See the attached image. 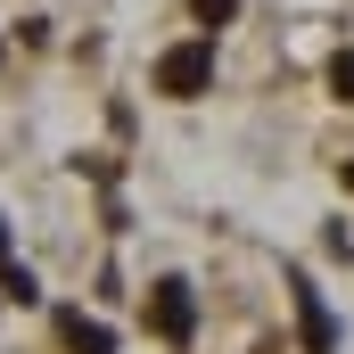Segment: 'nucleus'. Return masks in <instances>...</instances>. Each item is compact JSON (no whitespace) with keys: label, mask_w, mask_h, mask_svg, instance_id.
Returning <instances> with one entry per match:
<instances>
[{"label":"nucleus","mask_w":354,"mask_h":354,"mask_svg":"<svg viewBox=\"0 0 354 354\" xmlns=\"http://www.w3.org/2000/svg\"><path fill=\"white\" fill-rule=\"evenodd\" d=\"M206 83H214V41H174L157 58V91L165 99H198Z\"/></svg>","instance_id":"obj_1"},{"label":"nucleus","mask_w":354,"mask_h":354,"mask_svg":"<svg viewBox=\"0 0 354 354\" xmlns=\"http://www.w3.org/2000/svg\"><path fill=\"white\" fill-rule=\"evenodd\" d=\"M149 330H157L165 346H189V338H198V297H189V280H157V288H149Z\"/></svg>","instance_id":"obj_2"},{"label":"nucleus","mask_w":354,"mask_h":354,"mask_svg":"<svg viewBox=\"0 0 354 354\" xmlns=\"http://www.w3.org/2000/svg\"><path fill=\"white\" fill-rule=\"evenodd\" d=\"M288 288H297V330H305V354H330V346H338V322H330V305H322V288H313L305 272H297Z\"/></svg>","instance_id":"obj_3"},{"label":"nucleus","mask_w":354,"mask_h":354,"mask_svg":"<svg viewBox=\"0 0 354 354\" xmlns=\"http://www.w3.org/2000/svg\"><path fill=\"white\" fill-rule=\"evenodd\" d=\"M58 330H66V346H75V354H107V346H115V330H107V322H83V313H66Z\"/></svg>","instance_id":"obj_4"},{"label":"nucleus","mask_w":354,"mask_h":354,"mask_svg":"<svg viewBox=\"0 0 354 354\" xmlns=\"http://www.w3.org/2000/svg\"><path fill=\"white\" fill-rule=\"evenodd\" d=\"M0 297H17V305H33L41 288H33V272H25V264H0Z\"/></svg>","instance_id":"obj_5"},{"label":"nucleus","mask_w":354,"mask_h":354,"mask_svg":"<svg viewBox=\"0 0 354 354\" xmlns=\"http://www.w3.org/2000/svg\"><path fill=\"white\" fill-rule=\"evenodd\" d=\"M330 91L354 107V50H338V58H330Z\"/></svg>","instance_id":"obj_6"},{"label":"nucleus","mask_w":354,"mask_h":354,"mask_svg":"<svg viewBox=\"0 0 354 354\" xmlns=\"http://www.w3.org/2000/svg\"><path fill=\"white\" fill-rule=\"evenodd\" d=\"M189 8H198V17H206V25H214V17H231V8H239V0H189Z\"/></svg>","instance_id":"obj_7"},{"label":"nucleus","mask_w":354,"mask_h":354,"mask_svg":"<svg viewBox=\"0 0 354 354\" xmlns=\"http://www.w3.org/2000/svg\"><path fill=\"white\" fill-rule=\"evenodd\" d=\"M346 189H354V157H346Z\"/></svg>","instance_id":"obj_8"},{"label":"nucleus","mask_w":354,"mask_h":354,"mask_svg":"<svg viewBox=\"0 0 354 354\" xmlns=\"http://www.w3.org/2000/svg\"><path fill=\"white\" fill-rule=\"evenodd\" d=\"M0 256H8V231H0Z\"/></svg>","instance_id":"obj_9"}]
</instances>
